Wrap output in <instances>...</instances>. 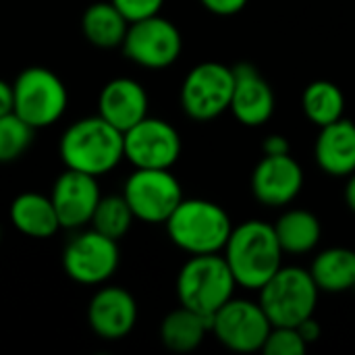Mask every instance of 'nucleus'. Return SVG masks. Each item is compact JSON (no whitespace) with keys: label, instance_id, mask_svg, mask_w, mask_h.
Returning <instances> with one entry per match:
<instances>
[{"label":"nucleus","instance_id":"f257e3e1","mask_svg":"<svg viewBox=\"0 0 355 355\" xmlns=\"http://www.w3.org/2000/svg\"><path fill=\"white\" fill-rule=\"evenodd\" d=\"M58 156L67 168L100 179L125 160V135L100 114L85 116L62 131Z\"/></svg>","mask_w":355,"mask_h":355},{"label":"nucleus","instance_id":"f03ea898","mask_svg":"<svg viewBox=\"0 0 355 355\" xmlns=\"http://www.w3.org/2000/svg\"><path fill=\"white\" fill-rule=\"evenodd\" d=\"M220 254L227 260L237 287L260 291L283 266L285 252L270 223L245 220L239 227H233Z\"/></svg>","mask_w":355,"mask_h":355},{"label":"nucleus","instance_id":"7ed1b4c3","mask_svg":"<svg viewBox=\"0 0 355 355\" xmlns=\"http://www.w3.org/2000/svg\"><path fill=\"white\" fill-rule=\"evenodd\" d=\"M164 225L171 241L189 256L220 254L233 231L227 210L200 198H183Z\"/></svg>","mask_w":355,"mask_h":355},{"label":"nucleus","instance_id":"20e7f679","mask_svg":"<svg viewBox=\"0 0 355 355\" xmlns=\"http://www.w3.org/2000/svg\"><path fill=\"white\" fill-rule=\"evenodd\" d=\"M237 281L223 254L189 256L177 277L179 304L212 318L235 293Z\"/></svg>","mask_w":355,"mask_h":355},{"label":"nucleus","instance_id":"39448f33","mask_svg":"<svg viewBox=\"0 0 355 355\" xmlns=\"http://www.w3.org/2000/svg\"><path fill=\"white\" fill-rule=\"evenodd\" d=\"M258 293V302L272 327H297L314 316L320 289L310 270L281 266Z\"/></svg>","mask_w":355,"mask_h":355},{"label":"nucleus","instance_id":"423d86ee","mask_svg":"<svg viewBox=\"0 0 355 355\" xmlns=\"http://www.w3.org/2000/svg\"><path fill=\"white\" fill-rule=\"evenodd\" d=\"M12 112L31 129L52 127L69 106L64 81L46 67H27L12 81Z\"/></svg>","mask_w":355,"mask_h":355},{"label":"nucleus","instance_id":"0eeeda50","mask_svg":"<svg viewBox=\"0 0 355 355\" xmlns=\"http://www.w3.org/2000/svg\"><path fill=\"white\" fill-rule=\"evenodd\" d=\"M135 220L148 225H164L183 200L179 179L171 168H135L123 187Z\"/></svg>","mask_w":355,"mask_h":355},{"label":"nucleus","instance_id":"6e6552de","mask_svg":"<svg viewBox=\"0 0 355 355\" xmlns=\"http://www.w3.org/2000/svg\"><path fill=\"white\" fill-rule=\"evenodd\" d=\"M233 67L216 60L196 64L181 85V108L193 121H212L229 110L233 98Z\"/></svg>","mask_w":355,"mask_h":355},{"label":"nucleus","instance_id":"1a4fd4ad","mask_svg":"<svg viewBox=\"0 0 355 355\" xmlns=\"http://www.w3.org/2000/svg\"><path fill=\"white\" fill-rule=\"evenodd\" d=\"M272 329L260 302L231 297L210 318V333L214 339L235 354L262 352Z\"/></svg>","mask_w":355,"mask_h":355},{"label":"nucleus","instance_id":"9d476101","mask_svg":"<svg viewBox=\"0 0 355 355\" xmlns=\"http://www.w3.org/2000/svg\"><path fill=\"white\" fill-rule=\"evenodd\" d=\"M119 262V241L96 229L77 233L62 250V268L67 277L79 285H104L116 272Z\"/></svg>","mask_w":355,"mask_h":355},{"label":"nucleus","instance_id":"9b49d317","mask_svg":"<svg viewBox=\"0 0 355 355\" xmlns=\"http://www.w3.org/2000/svg\"><path fill=\"white\" fill-rule=\"evenodd\" d=\"M123 54L144 69H166L181 56L183 37L177 25L160 15L129 23Z\"/></svg>","mask_w":355,"mask_h":355},{"label":"nucleus","instance_id":"f8f14e48","mask_svg":"<svg viewBox=\"0 0 355 355\" xmlns=\"http://www.w3.org/2000/svg\"><path fill=\"white\" fill-rule=\"evenodd\" d=\"M123 135L125 160L135 168H171L181 156V135L164 119L146 116Z\"/></svg>","mask_w":355,"mask_h":355},{"label":"nucleus","instance_id":"ddd939ff","mask_svg":"<svg viewBox=\"0 0 355 355\" xmlns=\"http://www.w3.org/2000/svg\"><path fill=\"white\" fill-rule=\"evenodd\" d=\"M50 200L56 208L62 229L79 231L92 223L98 202L102 200L98 177L67 168L52 187Z\"/></svg>","mask_w":355,"mask_h":355},{"label":"nucleus","instance_id":"4468645a","mask_svg":"<svg viewBox=\"0 0 355 355\" xmlns=\"http://www.w3.org/2000/svg\"><path fill=\"white\" fill-rule=\"evenodd\" d=\"M302 187L304 171L291 154H264L252 173V193L268 208L289 206L300 196Z\"/></svg>","mask_w":355,"mask_h":355},{"label":"nucleus","instance_id":"2eb2a0df","mask_svg":"<svg viewBox=\"0 0 355 355\" xmlns=\"http://www.w3.org/2000/svg\"><path fill=\"white\" fill-rule=\"evenodd\" d=\"M87 324L92 333L104 341L125 339L137 324L135 297L116 285L98 289L87 306Z\"/></svg>","mask_w":355,"mask_h":355},{"label":"nucleus","instance_id":"dca6fc26","mask_svg":"<svg viewBox=\"0 0 355 355\" xmlns=\"http://www.w3.org/2000/svg\"><path fill=\"white\" fill-rule=\"evenodd\" d=\"M235 85L229 110L245 127H262L275 114V92L262 73L250 64L239 62L233 67Z\"/></svg>","mask_w":355,"mask_h":355},{"label":"nucleus","instance_id":"f3484780","mask_svg":"<svg viewBox=\"0 0 355 355\" xmlns=\"http://www.w3.org/2000/svg\"><path fill=\"white\" fill-rule=\"evenodd\" d=\"M148 92L131 77L110 79L98 96V114L123 133L148 116Z\"/></svg>","mask_w":355,"mask_h":355},{"label":"nucleus","instance_id":"a211bd4d","mask_svg":"<svg viewBox=\"0 0 355 355\" xmlns=\"http://www.w3.org/2000/svg\"><path fill=\"white\" fill-rule=\"evenodd\" d=\"M314 158L331 177H349L355 173V123L343 116L320 127L314 144Z\"/></svg>","mask_w":355,"mask_h":355},{"label":"nucleus","instance_id":"6ab92c4d","mask_svg":"<svg viewBox=\"0 0 355 355\" xmlns=\"http://www.w3.org/2000/svg\"><path fill=\"white\" fill-rule=\"evenodd\" d=\"M8 218L19 233L31 239H48L56 235L58 229H62L50 196L37 191L19 193L10 202Z\"/></svg>","mask_w":355,"mask_h":355},{"label":"nucleus","instance_id":"aec40b11","mask_svg":"<svg viewBox=\"0 0 355 355\" xmlns=\"http://www.w3.org/2000/svg\"><path fill=\"white\" fill-rule=\"evenodd\" d=\"M210 333V318L185 306L168 312L160 324V341L175 354H189L198 349Z\"/></svg>","mask_w":355,"mask_h":355},{"label":"nucleus","instance_id":"412c9836","mask_svg":"<svg viewBox=\"0 0 355 355\" xmlns=\"http://www.w3.org/2000/svg\"><path fill=\"white\" fill-rule=\"evenodd\" d=\"M127 29H129V21L110 0L94 2L81 15V31L85 40L102 50L121 48Z\"/></svg>","mask_w":355,"mask_h":355},{"label":"nucleus","instance_id":"4be33fe9","mask_svg":"<svg viewBox=\"0 0 355 355\" xmlns=\"http://www.w3.org/2000/svg\"><path fill=\"white\" fill-rule=\"evenodd\" d=\"M310 275L322 293H345L355 287V250L352 248H329L320 252Z\"/></svg>","mask_w":355,"mask_h":355},{"label":"nucleus","instance_id":"5701e85b","mask_svg":"<svg viewBox=\"0 0 355 355\" xmlns=\"http://www.w3.org/2000/svg\"><path fill=\"white\" fill-rule=\"evenodd\" d=\"M272 227L285 254H310L322 237V225L318 216L302 208L283 212Z\"/></svg>","mask_w":355,"mask_h":355},{"label":"nucleus","instance_id":"b1692460","mask_svg":"<svg viewBox=\"0 0 355 355\" xmlns=\"http://www.w3.org/2000/svg\"><path fill=\"white\" fill-rule=\"evenodd\" d=\"M302 108H304V114L316 127H324V125H331V123L343 119L345 96L337 83L327 81V79H318V81H312L304 89Z\"/></svg>","mask_w":355,"mask_h":355},{"label":"nucleus","instance_id":"393cba45","mask_svg":"<svg viewBox=\"0 0 355 355\" xmlns=\"http://www.w3.org/2000/svg\"><path fill=\"white\" fill-rule=\"evenodd\" d=\"M135 216L127 204V200L121 196H106L98 202L96 212L92 216V229H96L98 233L110 237V239H123L131 225H133Z\"/></svg>","mask_w":355,"mask_h":355},{"label":"nucleus","instance_id":"a878e982","mask_svg":"<svg viewBox=\"0 0 355 355\" xmlns=\"http://www.w3.org/2000/svg\"><path fill=\"white\" fill-rule=\"evenodd\" d=\"M33 131L15 112L0 116V164L19 160L33 141Z\"/></svg>","mask_w":355,"mask_h":355},{"label":"nucleus","instance_id":"bb28decb","mask_svg":"<svg viewBox=\"0 0 355 355\" xmlns=\"http://www.w3.org/2000/svg\"><path fill=\"white\" fill-rule=\"evenodd\" d=\"M306 349L308 343L300 335L297 327H272L262 347L266 355H302Z\"/></svg>","mask_w":355,"mask_h":355},{"label":"nucleus","instance_id":"cd10ccee","mask_svg":"<svg viewBox=\"0 0 355 355\" xmlns=\"http://www.w3.org/2000/svg\"><path fill=\"white\" fill-rule=\"evenodd\" d=\"M129 23L160 15V8L164 0H110Z\"/></svg>","mask_w":355,"mask_h":355},{"label":"nucleus","instance_id":"c85d7f7f","mask_svg":"<svg viewBox=\"0 0 355 355\" xmlns=\"http://www.w3.org/2000/svg\"><path fill=\"white\" fill-rule=\"evenodd\" d=\"M202 6L214 15H220V17H231V15H237L245 8L248 0H200Z\"/></svg>","mask_w":355,"mask_h":355},{"label":"nucleus","instance_id":"c756f323","mask_svg":"<svg viewBox=\"0 0 355 355\" xmlns=\"http://www.w3.org/2000/svg\"><path fill=\"white\" fill-rule=\"evenodd\" d=\"M262 152L268 156H281V154H291V146L285 135H268L262 144Z\"/></svg>","mask_w":355,"mask_h":355},{"label":"nucleus","instance_id":"7c9ffc66","mask_svg":"<svg viewBox=\"0 0 355 355\" xmlns=\"http://www.w3.org/2000/svg\"><path fill=\"white\" fill-rule=\"evenodd\" d=\"M297 331H300V335L304 337V341H306L308 345H310V343H316L318 337H320V333H322V329H320V324L316 322L314 316H310L308 320H304L302 324H297Z\"/></svg>","mask_w":355,"mask_h":355},{"label":"nucleus","instance_id":"2f4dec72","mask_svg":"<svg viewBox=\"0 0 355 355\" xmlns=\"http://www.w3.org/2000/svg\"><path fill=\"white\" fill-rule=\"evenodd\" d=\"M12 104H15V98H12V83L0 79V116L12 112Z\"/></svg>","mask_w":355,"mask_h":355},{"label":"nucleus","instance_id":"473e14b6","mask_svg":"<svg viewBox=\"0 0 355 355\" xmlns=\"http://www.w3.org/2000/svg\"><path fill=\"white\" fill-rule=\"evenodd\" d=\"M345 204L347 208L355 214V173L347 177V185H345Z\"/></svg>","mask_w":355,"mask_h":355},{"label":"nucleus","instance_id":"72a5a7b5","mask_svg":"<svg viewBox=\"0 0 355 355\" xmlns=\"http://www.w3.org/2000/svg\"><path fill=\"white\" fill-rule=\"evenodd\" d=\"M0 239H2V229H0Z\"/></svg>","mask_w":355,"mask_h":355},{"label":"nucleus","instance_id":"f704fd0d","mask_svg":"<svg viewBox=\"0 0 355 355\" xmlns=\"http://www.w3.org/2000/svg\"><path fill=\"white\" fill-rule=\"evenodd\" d=\"M354 289H355V287H354Z\"/></svg>","mask_w":355,"mask_h":355}]
</instances>
